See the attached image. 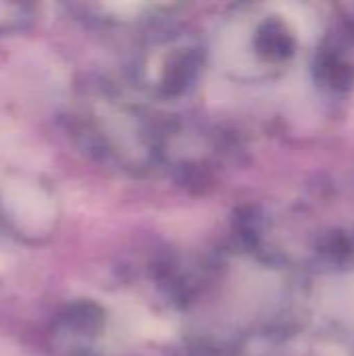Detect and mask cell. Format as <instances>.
Returning a JSON list of instances; mask_svg holds the SVG:
<instances>
[{
    "mask_svg": "<svg viewBox=\"0 0 354 356\" xmlns=\"http://www.w3.org/2000/svg\"><path fill=\"white\" fill-rule=\"evenodd\" d=\"M33 17L31 4L21 2H0V33L25 27Z\"/></svg>",
    "mask_w": 354,
    "mask_h": 356,
    "instance_id": "obj_1",
    "label": "cell"
}]
</instances>
